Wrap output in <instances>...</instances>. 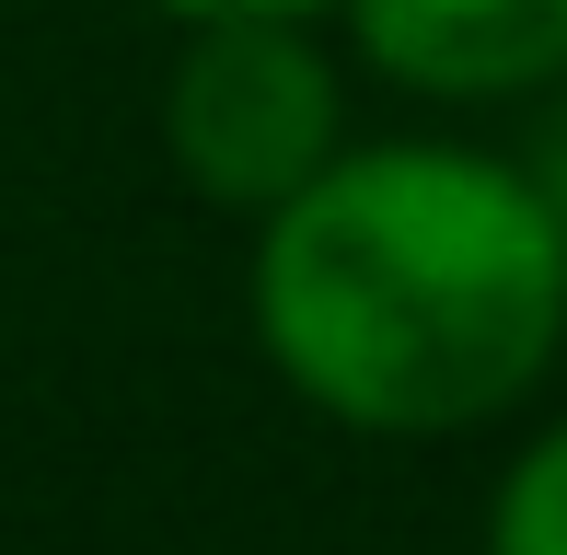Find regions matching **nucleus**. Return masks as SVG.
<instances>
[{
    "label": "nucleus",
    "mask_w": 567,
    "mask_h": 555,
    "mask_svg": "<svg viewBox=\"0 0 567 555\" xmlns=\"http://www.w3.org/2000/svg\"><path fill=\"white\" fill-rule=\"evenodd\" d=\"M244 324L324 428L463 440L545 394L567 347V232L509 150L371 139L255 220Z\"/></svg>",
    "instance_id": "f257e3e1"
},
{
    "label": "nucleus",
    "mask_w": 567,
    "mask_h": 555,
    "mask_svg": "<svg viewBox=\"0 0 567 555\" xmlns=\"http://www.w3.org/2000/svg\"><path fill=\"white\" fill-rule=\"evenodd\" d=\"M337 150H348V82L313 23H290V12L186 23V46L163 70V163L186 174V197L267 220Z\"/></svg>",
    "instance_id": "f03ea898"
},
{
    "label": "nucleus",
    "mask_w": 567,
    "mask_h": 555,
    "mask_svg": "<svg viewBox=\"0 0 567 555\" xmlns=\"http://www.w3.org/2000/svg\"><path fill=\"white\" fill-rule=\"evenodd\" d=\"M348 46L429 105H522L567 70V0H337Z\"/></svg>",
    "instance_id": "7ed1b4c3"
},
{
    "label": "nucleus",
    "mask_w": 567,
    "mask_h": 555,
    "mask_svg": "<svg viewBox=\"0 0 567 555\" xmlns=\"http://www.w3.org/2000/svg\"><path fill=\"white\" fill-rule=\"evenodd\" d=\"M486 555H567V417L509 451L498 498H486Z\"/></svg>",
    "instance_id": "20e7f679"
},
{
    "label": "nucleus",
    "mask_w": 567,
    "mask_h": 555,
    "mask_svg": "<svg viewBox=\"0 0 567 555\" xmlns=\"http://www.w3.org/2000/svg\"><path fill=\"white\" fill-rule=\"evenodd\" d=\"M522 174L545 186V209H556V232H567V70H556V116H545V139L522 150Z\"/></svg>",
    "instance_id": "39448f33"
},
{
    "label": "nucleus",
    "mask_w": 567,
    "mask_h": 555,
    "mask_svg": "<svg viewBox=\"0 0 567 555\" xmlns=\"http://www.w3.org/2000/svg\"><path fill=\"white\" fill-rule=\"evenodd\" d=\"M163 23H231V12H290V23H324L337 0H151Z\"/></svg>",
    "instance_id": "423d86ee"
}]
</instances>
